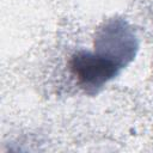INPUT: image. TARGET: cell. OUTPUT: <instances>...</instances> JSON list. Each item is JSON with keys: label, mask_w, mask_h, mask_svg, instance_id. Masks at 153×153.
<instances>
[{"label": "cell", "mask_w": 153, "mask_h": 153, "mask_svg": "<svg viewBox=\"0 0 153 153\" xmlns=\"http://www.w3.org/2000/svg\"><path fill=\"white\" fill-rule=\"evenodd\" d=\"M69 68L79 85L90 93L97 92L121 71L90 51L75 53L71 57Z\"/></svg>", "instance_id": "6da1fadb"}]
</instances>
